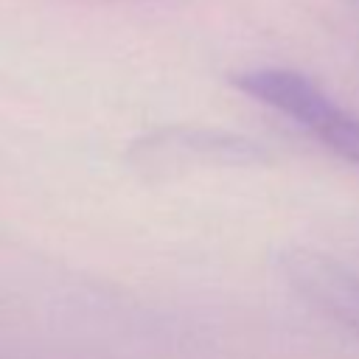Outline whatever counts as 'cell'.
<instances>
[{
  "instance_id": "1",
  "label": "cell",
  "mask_w": 359,
  "mask_h": 359,
  "mask_svg": "<svg viewBox=\"0 0 359 359\" xmlns=\"http://www.w3.org/2000/svg\"><path fill=\"white\" fill-rule=\"evenodd\" d=\"M233 87L286 115L337 157L359 168V118L306 73L292 67H255L233 76Z\"/></svg>"
},
{
  "instance_id": "3",
  "label": "cell",
  "mask_w": 359,
  "mask_h": 359,
  "mask_svg": "<svg viewBox=\"0 0 359 359\" xmlns=\"http://www.w3.org/2000/svg\"><path fill=\"white\" fill-rule=\"evenodd\" d=\"M286 286L317 314L359 339V272L314 247H286L278 255Z\"/></svg>"
},
{
  "instance_id": "2",
  "label": "cell",
  "mask_w": 359,
  "mask_h": 359,
  "mask_svg": "<svg viewBox=\"0 0 359 359\" xmlns=\"http://www.w3.org/2000/svg\"><path fill=\"white\" fill-rule=\"evenodd\" d=\"M269 151L236 132L171 126L137 137L129 149V160L146 174H165L188 165H261Z\"/></svg>"
}]
</instances>
